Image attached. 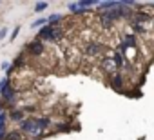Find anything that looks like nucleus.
<instances>
[{"instance_id":"1","label":"nucleus","mask_w":154,"mask_h":140,"mask_svg":"<svg viewBox=\"0 0 154 140\" xmlns=\"http://www.w3.org/2000/svg\"><path fill=\"white\" fill-rule=\"evenodd\" d=\"M49 120L47 118H29V120H24L22 122V133L27 135V136H40L44 133V129L47 127Z\"/></svg>"},{"instance_id":"2","label":"nucleus","mask_w":154,"mask_h":140,"mask_svg":"<svg viewBox=\"0 0 154 140\" xmlns=\"http://www.w3.org/2000/svg\"><path fill=\"white\" fill-rule=\"evenodd\" d=\"M38 37L44 38V40H58V38H60V29H58V26L47 24V26H44V27L40 29Z\"/></svg>"},{"instance_id":"3","label":"nucleus","mask_w":154,"mask_h":140,"mask_svg":"<svg viewBox=\"0 0 154 140\" xmlns=\"http://www.w3.org/2000/svg\"><path fill=\"white\" fill-rule=\"evenodd\" d=\"M102 67H103V71H107V73H116L118 64L114 62L112 56H105V58L102 60Z\"/></svg>"},{"instance_id":"4","label":"nucleus","mask_w":154,"mask_h":140,"mask_svg":"<svg viewBox=\"0 0 154 140\" xmlns=\"http://www.w3.org/2000/svg\"><path fill=\"white\" fill-rule=\"evenodd\" d=\"M4 140H24V133L22 131H9L8 135H6V138Z\"/></svg>"},{"instance_id":"5","label":"nucleus","mask_w":154,"mask_h":140,"mask_svg":"<svg viewBox=\"0 0 154 140\" xmlns=\"http://www.w3.org/2000/svg\"><path fill=\"white\" fill-rule=\"evenodd\" d=\"M0 93H2V97H4L6 100H13V97H15V91L9 88V82L6 84V88H4L2 91H0Z\"/></svg>"},{"instance_id":"6","label":"nucleus","mask_w":154,"mask_h":140,"mask_svg":"<svg viewBox=\"0 0 154 140\" xmlns=\"http://www.w3.org/2000/svg\"><path fill=\"white\" fill-rule=\"evenodd\" d=\"M29 51H31L33 55H40V53L44 51V44H42V42H33V44L29 46Z\"/></svg>"},{"instance_id":"7","label":"nucleus","mask_w":154,"mask_h":140,"mask_svg":"<svg viewBox=\"0 0 154 140\" xmlns=\"http://www.w3.org/2000/svg\"><path fill=\"white\" fill-rule=\"evenodd\" d=\"M9 116H11V120H15V122H24V113H22V111H11Z\"/></svg>"},{"instance_id":"8","label":"nucleus","mask_w":154,"mask_h":140,"mask_svg":"<svg viewBox=\"0 0 154 140\" xmlns=\"http://www.w3.org/2000/svg\"><path fill=\"white\" fill-rule=\"evenodd\" d=\"M134 44H136V38H134L132 35H129V37H125V40H123V47H129V46L132 47Z\"/></svg>"},{"instance_id":"9","label":"nucleus","mask_w":154,"mask_h":140,"mask_svg":"<svg viewBox=\"0 0 154 140\" xmlns=\"http://www.w3.org/2000/svg\"><path fill=\"white\" fill-rule=\"evenodd\" d=\"M87 49H89V53H91V55H96V53H98V51H100L102 47H100L98 44H91V46H89Z\"/></svg>"},{"instance_id":"10","label":"nucleus","mask_w":154,"mask_h":140,"mask_svg":"<svg viewBox=\"0 0 154 140\" xmlns=\"http://www.w3.org/2000/svg\"><path fill=\"white\" fill-rule=\"evenodd\" d=\"M45 8H47V2H38V4L35 6V11H36V13H40V11H44Z\"/></svg>"},{"instance_id":"11","label":"nucleus","mask_w":154,"mask_h":140,"mask_svg":"<svg viewBox=\"0 0 154 140\" xmlns=\"http://www.w3.org/2000/svg\"><path fill=\"white\" fill-rule=\"evenodd\" d=\"M112 86H114V88H122V77H120V75L112 77Z\"/></svg>"},{"instance_id":"12","label":"nucleus","mask_w":154,"mask_h":140,"mask_svg":"<svg viewBox=\"0 0 154 140\" xmlns=\"http://www.w3.org/2000/svg\"><path fill=\"white\" fill-rule=\"evenodd\" d=\"M36 26H47V18H38V20H35V22H33V27H36Z\"/></svg>"},{"instance_id":"13","label":"nucleus","mask_w":154,"mask_h":140,"mask_svg":"<svg viewBox=\"0 0 154 140\" xmlns=\"http://www.w3.org/2000/svg\"><path fill=\"white\" fill-rule=\"evenodd\" d=\"M60 20H62L60 15H51V17L47 18V22H51V24H53V22H60Z\"/></svg>"},{"instance_id":"14","label":"nucleus","mask_w":154,"mask_h":140,"mask_svg":"<svg viewBox=\"0 0 154 140\" xmlns=\"http://www.w3.org/2000/svg\"><path fill=\"white\" fill-rule=\"evenodd\" d=\"M18 33H20V27H15V31H13V33H11V38H13V40H15V38H17V35H18Z\"/></svg>"},{"instance_id":"15","label":"nucleus","mask_w":154,"mask_h":140,"mask_svg":"<svg viewBox=\"0 0 154 140\" xmlns=\"http://www.w3.org/2000/svg\"><path fill=\"white\" fill-rule=\"evenodd\" d=\"M6 35H8V29H6V27H2V29H0V40H2Z\"/></svg>"},{"instance_id":"16","label":"nucleus","mask_w":154,"mask_h":140,"mask_svg":"<svg viewBox=\"0 0 154 140\" xmlns=\"http://www.w3.org/2000/svg\"><path fill=\"white\" fill-rule=\"evenodd\" d=\"M4 120H6V113H0V124H4Z\"/></svg>"}]
</instances>
